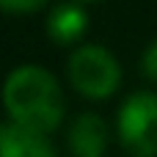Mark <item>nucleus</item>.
<instances>
[{"mask_svg": "<svg viewBox=\"0 0 157 157\" xmlns=\"http://www.w3.org/2000/svg\"><path fill=\"white\" fill-rule=\"evenodd\" d=\"M80 3H99V0H80Z\"/></svg>", "mask_w": 157, "mask_h": 157, "instance_id": "obj_9", "label": "nucleus"}, {"mask_svg": "<svg viewBox=\"0 0 157 157\" xmlns=\"http://www.w3.org/2000/svg\"><path fill=\"white\" fill-rule=\"evenodd\" d=\"M66 77L69 86L91 102H102L108 97H113L121 86V66L116 61V55L94 41L77 44L69 52L66 61Z\"/></svg>", "mask_w": 157, "mask_h": 157, "instance_id": "obj_2", "label": "nucleus"}, {"mask_svg": "<svg viewBox=\"0 0 157 157\" xmlns=\"http://www.w3.org/2000/svg\"><path fill=\"white\" fill-rule=\"evenodd\" d=\"M108 124L99 113H77L66 127V146L72 157H105Z\"/></svg>", "mask_w": 157, "mask_h": 157, "instance_id": "obj_4", "label": "nucleus"}, {"mask_svg": "<svg viewBox=\"0 0 157 157\" xmlns=\"http://www.w3.org/2000/svg\"><path fill=\"white\" fill-rule=\"evenodd\" d=\"M141 69H144V75L157 83V39H152L149 44H146V50H144V55H141Z\"/></svg>", "mask_w": 157, "mask_h": 157, "instance_id": "obj_7", "label": "nucleus"}, {"mask_svg": "<svg viewBox=\"0 0 157 157\" xmlns=\"http://www.w3.org/2000/svg\"><path fill=\"white\" fill-rule=\"evenodd\" d=\"M44 3H47V0H0L3 11H8V14H33V11H39Z\"/></svg>", "mask_w": 157, "mask_h": 157, "instance_id": "obj_8", "label": "nucleus"}, {"mask_svg": "<svg viewBox=\"0 0 157 157\" xmlns=\"http://www.w3.org/2000/svg\"><path fill=\"white\" fill-rule=\"evenodd\" d=\"M3 108L11 121L47 135L55 132L66 116L61 83L39 63H22L8 72L3 86Z\"/></svg>", "mask_w": 157, "mask_h": 157, "instance_id": "obj_1", "label": "nucleus"}, {"mask_svg": "<svg viewBox=\"0 0 157 157\" xmlns=\"http://www.w3.org/2000/svg\"><path fill=\"white\" fill-rule=\"evenodd\" d=\"M88 28V11L83 8L80 0H69V3H58L50 14H47V36L52 44L58 47H72L86 36Z\"/></svg>", "mask_w": 157, "mask_h": 157, "instance_id": "obj_6", "label": "nucleus"}, {"mask_svg": "<svg viewBox=\"0 0 157 157\" xmlns=\"http://www.w3.org/2000/svg\"><path fill=\"white\" fill-rule=\"evenodd\" d=\"M0 157H58L47 132L22 127L17 121H3L0 127Z\"/></svg>", "mask_w": 157, "mask_h": 157, "instance_id": "obj_5", "label": "nucleus"}, {"mask_svg": "<svg viewBox=\"0 0 157 157\" xmlns=\"http://www.w3.org/2000/svg\"><path fill=\"white\" fill-rule=\"evenodd\" d=\"M116 135L130 157H157V94H130L116 116Z\"/></svg>", "mask_w": 157, "mask_h": 157, "instance_id": "obj_3", "label": "nucleus"}]
</instances>
